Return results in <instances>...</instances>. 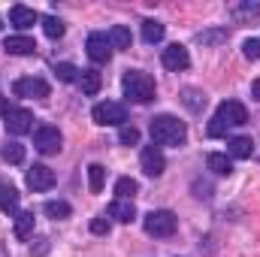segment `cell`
I'll use <instances>...</instances> for the list:
<instances>
[{"label": "cell", "mask_w": 260, "mask_h": 257, "mask_svg": "<svg viewBox=\"0 0 260 257\" xmlns=\"http://www.w3.org/2000/svg\"><path fill=\"white\" fill-rule=\"evenodd\" d=\"M34 145H37V151H43V154H58L61 145H64V136H61L58 127L43 124V127H37V133H34Z\"/></svg>", "instance_id": "obj_6"}, {"label": "cell", "mask_w": 260, "mask_h": 257, "mask_svg": "<svg viewBox=\"0 0 260 257\" xmlns=\"http://www.w3.org/2000/svg\"><path fill=\"white\" fill-rule=\"evenodd\" d=\"M15 236L18 239H30L34 236V212H18L15 215Z\"/></svg>", "instance_id": "obj_22"}, {"label": "cell", "mask_w": 260, "mask_h": 257, "mask_svg": "<svg viewBox=\"0 0 260 257\" xmlns=\"http://www.w3.org/2000/svg\"><path fill=\"white\" fill-rule=\"evenodd\" d=\"M12 106H9V97H0V115H6Z\"/></svg>", "instance_id": "obj_36"}, {"label": "cell", "mask_w": 260, "mask_h": 257, "mask_svg": "<svg viewBox=\"0 0 260 257\" xmlns=\"http://www.w3.org/2000/svg\"><path fill=\"white\" fill-rule=\"evenodd\" d=\"M251 97L260 103V79H254V82H251Z\"/></svg>", "instance_id": "obj_35"}, {"label": "cell", "mask_w": 260, "mask_h": 257, "mask_svg": "<svg viewBox=\"0 0 260 257\" xmlns=\"http://www.w3.org/2000/svg\"><path fill=\"white\" fill-rule=\"evenodd\" d=\"M3 49H6L9 55H34V52H37V43H34L30 37L18 34V37H9V40L3 43Z\"/></svg>", "instance_id": "obj_14"}, {"label": "cell", "mask_w": 260, "mask_h": 257, "mask_svg": "<svg viewBox=\"0 0 260 257\" xmlns=\"http://www.w3.org/2000/svg\"><path fill=\"white\" fill-rule=\"evenodd\" d=\"M91 233L94 236H106L109 233V218H94L91 221Z\"/></svg>", "instance_id": "obj_34"}, {"label": "cell", "mask_w": 260, "mask_h": 257, "mask_svg": "<svg viewBox=\"0 0 260 257\" xmlns=\"http://www.w3.org/2000/svg\"><path fill=\"white\" fill-rule=\"evenodd\" d=\"M224 40H227V27H212V30L197 34V43H200V46H218V43H224Z\"/></svg>", "instance_id": "obj_28"}, {"label": "cell", "mask_w": 260, "mask_h": 257, "mask_svg": "<svg viewBox=\"0 0 260 257\" xmlns=\"http://www.w3.org/2000/svg\"><path fill=\"white\" fill-rule=\"evenodd\" d=\"M0 209L6 215H15L18 212V191L12 185H6V182H0Z\"/></svg>", "instance_id": "obj_17"}, {"label": "cell", "mask_w": 260, "mask_h": 257, "mask_svg": "<svg viewBox=\"0 0 260 257\" xmlns=\"http://www.w3.org/2000/svg\"><path fill=\"white\" fill-rule=\"evenodd\" d=\"M0 157H3L6 164H21V160H24V145L15 142V139H9V142H3V148H0Z\"/></svg>", "instance_id": "obj_20"}, {"label": "cell", "mask_w": 260, "mask_h": 257, "mask_svg": "<svg viewBox=\"0 0 260 257\" xmlns=\"http://www.w3.org/2000/svg\"><path fill=\"white\" fill-rule=\"evenodd\" d=\"M118 139H121L124 145H136V142H139V130L133 127V124H124V127L118 130Z\"/></svg>", "instance_id": "obj_32"}, {"label": "cell", "mask_w": 260, "mask_h": 257, "mask_svg": "<svg viewBox=\"0 0 260 257\" xmlns=\"http://www.w3.org/2000/svg\"><path fill=\"white\" fill-rule=\"evenodd\" d=\"M103 179H106V167L91 164V167H88V191L100 194V191H103Z\"/></svg>", "instance_id": "obj_25"}, {"label": "cell", "mask_w": 260, "mask_h": 257, "mask_svg": "<svg viewBox=\"0 0 260 257\" xmlns=\"http://www.w3.org/2000/svg\"><path fill=\"white\" fill-rule=\"evenodd\" d=\"M0 27H3V24H0Z\"/></svg>", "instance_id": "obj_37"}, {"label": "cell", "mask_w": 260, "mask_h": 257, "mask_svg": "<svg viewBox=\"0 0 260 257\" xmlns=\"http://www.w3.org/2000/svg\"><path fill=\"white\" fill-rule=\"evenodd\" d=\"M100 85H103V79H100L97 70H82V73H79V88H82L85 94H97Z\"/></svg>", "instance_id": "obj_19"}, {"label": "cell", "mask_w": 260, "mask_h": 257, "mask_svg": "<svg viewBox=\"0 0 260 257\" xmlns=\"http://www.w3.org/2000/svg\"><path fill=\"white\" fill-rule=\"evenodd\" d=\"M121 88H124V97L133 103H151L154 100V79L142 70H127L121 76Z\"/></svg>", "instance_id": "obj_3"}, {"label": "cell", "mask_w": 260, "mask_h": 257, "mask_svg": "<svg viewBox=\"0 0 260 257\" xmlns=\"http://www.w3.org/2000/svg\"><path fill=\"white\" fill-rule=\"evenodd\" d=\"M91 115H94V121L103 124V127H124V121H127V109H124L121 103H115V100L97 103Z\"/></svg>", "instance_id": "obj_5"}, {"label": "cell", "mask_w": 260, "mask_h": 257, "mask_svg": "<svg viewBox=\"0 0 260 257\" xmlns=\"http://www.w3.org/2000/svg\"><path fill=\"white\" fill-rule=\"evenodd\" d=\"M27 188L30 191H49L52 185H55V173L46 167V164H34L30 170H27Z\"/></svg>", "instance_id": "obj_12"}, {"label": "cell", "mask_w": 260, "mask_h": 257, "mask_svg": "<svg viewBox=\"0 0 260 257\" xmlns=\"http://www.w3.org/2000/svg\"><path fill=\"white\" fill-rule=\"evenodd\" d=\"M136 191H139V185H136V179H130V176H121V179L115 182V200H133Z\"/></svg>", "instance_id": "obj_27"}, {"label": "cell", "mask_w": 260, "mask_h": 257, "mask_svg": "<svg viewBox=\"0 0 260 257\" xmlns=\"http://www.w3.org/2000/svg\"><path fill=\"white\" fill-rule=\"evenodd\" d=\"M242 52H245V58H251V61H260V40H245Z\"/></svg>", "instance_id": "obj_33"}, {"label": "cell", "mask_w": 260, "mask_h": 257, "mask_svg": "<svg viewBox=\"0 0 260 257\" xmlns=\"http://www.w3.org/2000/svg\"><path fill=\"white\" fill-rule=\"evenodd\" d=\"M130 43H133V37H130V30L124 27V24H115L112 30H109V46L112 49H130Z\"/></svg>", "instance_id": "obj_23"}, {"label": "cell", "mask_w": 260, "mask_h": 257, "mask_svg": "<svg viewBox=\"0 0 260 257\" xmlns=\"http://www.w3.org/2000/svg\"><path fill=\"white\" fill-rule=\"evenodd\" d=\"M142 227H145V233H148V236H154V239H167V236H173V233H176L179 218H176L170 209H157V212H148V215H145Z\"/></svg>", "instance_id": "obj_4"}, {"label": "cell", "mask_w": 260, "mask_h": 257, "mask_svg": "<svg viewBox=\"0 0 260 257\" xmlns=\"http://www.w3.org/2000/svg\"><path fill=\"white\" fill-rule=\"evenodd\" d=\"M79 73H82V70H76L73 64H58L55 67V76H58L61 82H79Z\"/></svg>", "instance_id": "obj_31"}, {"label": "cell", "mask_w": 260, "mask_h": 257, "mask_svg": "<svg viewBox=\"0 0 260 257\" xmlns=\"http://www.w3.org/2000/svg\"><path fill=\"white\" fill-rule=\"evenodd\" d=\"M164 34H167V27H164L160 21H154V18H145V21H142V40H145L148 46L160 43V40H164Z\"/></svg>", "instance_id": "obj_18"}, {"label": "cell", "mask_w": 260, "mask_h": 257, "mask_svg": "<svg viewBox=\"0 0 260 257\" xmlns=\"http://www.w3.org/2000/svg\"><path fill=\"white\" fill-rule=\"evenodd\" d=\"M151 142L160 148V145H173V148H179V145H185V139H188V127H185V121H179L176 115H157V118H151Z\"/></svg>", "instance_id": "obj_1"}, {"label": "cell", "mask_w": 260, "mask_h": 257, "mask_svg": "<svg viewBox=\"0 0 260 257\" xmlns=\"http://www.w3.org/2000/svg\"><path fill=\"white\" fill-rule=\"evenodd\" d=\"M209 170H212L215 176H230V173H233V160H230L227 154L215 151V154H209Z\"/></svg>", "instance_id": "obj_21"}, {"label": "cell", "mask_w": 260, "mask_h": 257, "mask_svg": "<svg viewBox=\"0 0 260 257\" xmlns=\"http://www.w3.org/2000/svg\"><path fill=\"white\" fill-rule=\"evenodd\" d=\"M37 21H40V15H37L30 6H12V9H9V24L18 27V30H27V27H34Z\"/></svg>", "instance_id": "obj_13"}, {"label": "cell", "mask_w": 260, "mask_h": 257, "mask_svg": "<svg viewBox=\"0 0 260 257\" xmlns=\"http://www.w3.org/2000/svg\"><path fill=\"white\" fill-rule=\"evenodd\" d=\"M160 61H164V67H167V70L182 73V70H188V67H191V55H188V49H185V46L173 43V46H167V49H164Z\"/></svg>", "instance_id": "obj_9"}, {"label": "cell", "mask_w": 260, "mask_h": 257, "mask_svg": "<svg viewBox=\"0 0 260 257\" xmlns=\"http://www.w3.org/2000/svg\"><path fill=\"white\" fill-rule=\"evenodd\" d=\"M251 151H254V145H251L248 136H233V139L227 142V157H230V160H233V157L245 160V157H251Z\"/></svg>", "instance_id": "obj_16"}, {"label": "cell", "mask_w": 260, "mask_h": 257, "mask_svg": "<svg viewBox=\"0 0 260 257\" xmlns=\"http://www.w3.org/2000/svg\"><path fill=\"white\" fill-rule=\"evenodd\" d=\"M248 121V109L239 103V100H224L209 124V136H224L227 127H242Z\"/></svg>", "instance_id": "obj_2"}, {"label": "cell", "mask_w": 260, "mask_h": 257, "mask_svg": "<svg viewBox=\"0 0 260 257\" xmlns=\"http://www.w3.org/2000/svg\"><path fill=\"white\" fill-rule=\"evenodd\" d=\"M233 15L236 18H254V15H260V3H236Z\"/></svg>", "instance_id": "obj_30"}, {"label": "cell", "mask_w": 260, "mask_h": 257, "mask_svg": "<svg viewBox=\"0 0 260 257\" xmlns=\"http://www.w3.org/2000/svg\"><path fill=\"white\" fill-rule=\"evenodd\" d=\"M139 164H142V173H145V176H151V179H157V176L167 170V157H164V151H160L154 142L142 148V154H139Z\"/></svg>", "instance_id": "obj_7"}, {"label": "cell", "mask_w": 260, "mask_h": 257, "mask_svg": "<svg viewBox=\"0 0 260 257\" xmlns=\"http://www.w3.org/2000/svg\"><path fill=\"white\" fill-rule=\"evenodd\" d=\"M109 218H115V221H121V224H130V221L136 218V206H133V200H112V206H109Z\"/></svg>", "instance_id": "obj_15"}, {"label": "cell", "mask_w": 260, "mask_h": 257, "mask_svg": "<svg viewBox=\"0 0 260 257\" xmlns=\"http://www.w3.org/2000/svg\"><path fill=\"white\" fill-rule=\"evenodd\" d=\"M6 121V130L12 133V136H21V133H30L34 130V115L27 112V109H9L6 115H3Z\"/></svg>", "instance_id": "obj_10"}, {"label": "cell", "mask_w": 260, "mask_h": 257, "mask_svg": "<svg viewBox=\"0 0 260 257\" xmlns=\"http://www.w3.org/2000/svg\"><path fill=\"white\" fill-rule=\"evenodd\" d=\"M12 88H15L18 97H34V100H46V97H49V82L40 79V76H24V79H18Z\"/></svg>", "instance_id": "obj_8"}, {"label": "cell", "mask_w": 260, "mask_h": 257, "mask_svg": "<svg viewBox=\"0 0 260 257\" xmlns=\"http://www.w3.org/2000/svg\"><path fill=\"white\" fill-rule=\"evenodd\" d=\"M43 30H46V37H49V40H61L67 27H64V21H61V18L46 15V18H43Z\"/></svg>", "instance_id": "obj_29"}, {"label": "cell", "mask_w": 260, "mask_h": 257, "mask_svg": "<svg viewBox=\"0 0 260 257\" xmlns=\"http://www.w3.org/2000/svg\"><path fill=\"white\" fill-rule=\"evenodd\" d=\"M43 212L49 215V218H55V221H61V218H70V203L67 200H49L46 206H43Z\"/></svg>", "instance_id": "obj_26"}, {"label": "cell", "mask_w": 260, "mask_h": 257, "mask_svg": "<svg viewBox=\"0 0 260 257\" xmlns=\"http://www.w3.org/2000/svg\"><path fill=\"white\" fill-rule=\"evenodd\" d=\"M85 49H88V58H91L94 64H106V61L112 58V46H109V37H106V34H91Z\"/></svg>", "instance_id": "obj_11"}, {"label": "cell", "mask_w": 260, "mask_h": 257, "mask_svg": "<svg viewBox=\"0 0 260 257\" xmlns=\"http://www.w3.org/2000/svg\"><path fill=\"white\" fill-rule=\"evenodd\" d=\"M182 103H185L191 112H203V109H206V94L197 91V88H185V91H182Z\"/></svg>", "instance_id": "obj_24"}]
</instances>
